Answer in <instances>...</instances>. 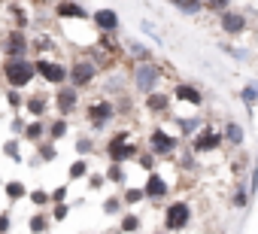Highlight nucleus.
<instances>
[{"label":"nucleus","instance_id":"obj_1","mask_svg":"<svg viewBox=\"0 0 258 234\" xmlns=\"http://www.w3.org/2000/svg\"><path fill=\"white\" fill-rule=\"evenodd\" d=\"M127 76H131V91L140 94V97H146V94H152L155 88H161V82H164V67H161L158 61H137V64H131Z\"/></svg>","mask_w":258,"mask_h":234},{"label":"nucleus","instance_id":"obj_2","mask_svg":"<svg viewBox=\"0 0 258 234\" xmlns=\"http://www.w3.org/2000/svg\"><path fill=\"white\" fill-rule=\"evenodd\" d=\"M82 115H85V122H88V128L94 131V134H103L115 119H118V112H115V103H112V97H91L85 106H82Z\"/></svg>","mask_w":258,"mask_h":234},{"label":"nucleus","instance_id":"obj_3","mask_svg":"<svg viewBox=\"0 0 258 234\" xmlns=\"http://www.w3.org/2000/svg\"><path fill=\"white\" fill-rule=\"evenodd\" d=\"M0 76H4L7 88H28L37 79V67L34 58H4L0 61Z\"/></svg>","mask_w":258,"mask_h":234},{"label":"nucleus","instance_id":"obj_4","mask_svg":"<svg viewBox=\"0 0 258 234\" xmlns=\"http://www.w3.org/2000/svg\"><path fill=\"white\" fill-rule=\"evenodd\" d=\"M158 161H164V158H173V155H179V149H182V137L176 134V131H167V128H161V125H155L149 134H146V143H143Z\"/></svg>","mask_w":258,"mask_h":234},{"label":"nucleus","instance_id":"obj_5","mask_svg":"<svg viewBox=\"0 0 258 234\" xmlns=\"http://www.w3.org/2000/svg\"><path fill=\"white\" fill-rule=\"evenodd\" d=\"M34 67H37V76H40L46 85H52V88H61V85H67V79H70V67H67L64 61L52 58V55H37V58H34Z\"/></svg>","mask_w":258,"mask_h":234},{"label":"nucleus","instance_id":"obj_6","mask_svg":"<svg viewBox=\"0 0 258 234\" xmlns=\"http://www.w3.org/2000/svg\"><path fill=\"white\" fill-rule=\"evenodd\" d=\"M67 67H70V79H67V82H70L73 88H79V91L91 88V85L97 82V76H100V67H97V64H94L85 52H79V55H76Z\"/></svg>","mask_w":258,"mask_h":234},{"label":"nucleus","instance_id":"obj_7","mask_svg":"<svg viewBox=\"0 0 258 234\" xmlns=\"http://www.w3.org/2000/svg\"><path fill=\"white\" fill-rule=\"evenodd\" d=\"M191 204L188 201H170L167 207H164V216H161V225H164V231L167 234H179V231H185L188 225H191Z\"/></svg>","mask_w":258,"mask_h":234},{"label":"nucleus","instance_id":"obj_8","mask_svg":"<svg viewBox=\"0 0 258 234\" xmlns=\"http://www.w3.org/2000/svg\"><path fill=\"white\" fill-rule=\"evenodd\" d=\"M188 146H191V152L201 158V155H213V152H219L222 146H225V137H222V128H213L210 122L188 140Z\"/></svg>","mask_w":258,"mask_h":234},{"label":"nucleus","instance_id":"obj_9","mask_svg":"<svg viewBox=\"0 0 258 234\" xmlns=\"http://www.w3.org/2000/svg\"><path fill=\"white\" fill-rule=\"evenodd\" d=\"M79 103H82V91L73 88L70 82L52 91V109H55L58 115H64V119H70V115L79 109Z\"/></svg>","mask_w":258,"mask_h":234},{"label":"nucleus","instance_id":"obj_10","mask_svg":"<svg viewBox=\"0 0 258 234\" xmlns=\"http://www.w3.org/2000/svg\"><path fill=\"white\" fill-rule=\"evenodd\" d=\"M173 103H176V100H173V94H170V91H164V88H155L152 94H146V97H143V109L152 115V119H170V115H173V112H170V109H173Z\"/></svg>","mask_w":258,"mask_h":234},{"label":"nucleus","instance_id":"obj_11","mask_svg":"<svg viewBox=\"0 0 258 234\" xmlns=\"http://www.w3.org/2000/svg\"><path fill=\"white\" fill-rule=\"evenodd\" d=\"M4 58H31V37H28V31L7 28V34H4Z\"/></svg>","mask_w":258,"mask_h":234},{"label":"nucleus","instance_id":"obj_12","mask_svg":"<svg viewBox=\"0 0 258 234\" xmlns=\"http://www.w3.org/2000/svg\"><path fill=\"white\" fill-rule=\"evenodd\" d=\"M140 149H143V146H140L137 140H124V143L106 140V146H103V152H106V158H109L112 164H131V161H137Z\"/></svg>","mask_w":258,"mask_h":234},{"label":"nucleus","instance_id":"obj_13","mask_svg":"<svg viewBox=\"0 0 258 234\" xmlns=\"http://www.w3.org/2000/svg\"><path fill=\"white\" fill-rule=\"evenodd\" d=\"M91 28L97 34H118L121 31V16L112 7H97V10H91Z\"/></svg>","mask_w":258,"mask_h":234},{"label":"nucleus","instance_id":"obj_14","mask_svg":"<svg viewBox=\"0 0 258 234\" xmlns=\"http://www.w3.org/2000/svg\"><path fill=\"white\" fill-rule=\"evenodd\" d=\"M219 19V31L225 34V37H243L246 31H249V19H246V13H240V10H228V13H222V16H216Z\"/></svg>","mask_w":258,"mask_h":234},{"label":"nucleus","instance_id":"obj_15","mask_svg":"<svg viewBox=\"0 0 258 234\" xmlns=\"http://www.w3.org/2000/svg\"><path fill=\"white\" fill-rule=\"evenodd\" d=\"M49 109H52V91H31L25 97L28 119H49Z\"/></svg>","mask_w":258,"mask_h":234},{"label":"nucleus","instance_id":"obj_16","mask_svg":"<svg viewBox=\"0 0 258 234\" xmlns=\"http://www.w3.org/2000/svg\"><path fill=\"white\" fill-rule=\"evenodd\" d=\"M170 94H173V100H176V103H188V106H195V109H201V106L207 103L204 91H201L195 82H185V79H179V82L170 88Z\"/></svg>","mask_w":258,"mask_h":234},{"label":"nucleus","instance_id":"obj_17","mask_svg":"<svg viewBox=\"0 0 258 234\" xmlns=\"http://www.w3.org/2000/svg\"><path fill=\"white\" fill-rule=\"evenodd\" d=\"M55 19H64V22H91V13L79 4V0H58V4H55Z\"/></svg>","mask_w":258,"mask_h":234},{"label":"nucleus","instance_id":"obj_18","mask_svg":"<svg viewBox=\"0 0 258 234\" xmlns=\"http://www.w3.org/2000/svg\"><path fill=\"white\" fill-rule=\"evenodd\" d=\"M143 192H146V201H152V204H161V201L170 195V183H167V180H164L158 170H152V173H146Z\"/></svg>","mask_w":258,"mask_h":234},{"label":"nucleus","instance_id":"obj_19","mask_svg":"<svg viewBox=\"0 0 258 234\" xmlns=\"http://www.w3.org/2000/svg\"><path fill=\"white\" fill-rule=\"evenodd\" d=\"M170 119H173L176 134H179L182 140H191V137L207 125V115H201V112H195V115H170Z\"/></svg>","mask_w":258,"mask_h":234},{"label":"nucleus","instance_id":"obj_20","mask_svg":"<svg viewBox=\"0 0 258 234\" xmlns=\"http://www.w3.org/2000/svg\"><path fill=\"white\" fill-rule=\"evenodd\" d=\"M222 137H225V146L243 149V143H246V128H243L237 119H228V122L222 125Z\"/></svg>","mask_w":258,"mask_h":234},{"label":"nucleus","instance_id":"obj_21","mask_svg":"<svg viewBox=\"0 0 258 234\" xmlns=\"http://www.w3.org/2000/svg\"><path fill=\"white\" fill-rule=\"evenodd\" d=\"M106 94H124L131 91V76H127V70H106Z\"/></svg>","mask_w":258,"mask_h":234},{"label":"nucleus","instance_id":"obj_22","mask_svg":"<svg viewBox=\"0 0 258 234\" xmlns=\"http://www.w3.org/2000/svg\"><path fill=\"white\" fill-rule=\"evenodd\" d=\"M46 131H49V119H28V128H25L22 140L31 143V146H37V143L46 140Z\"/></svg>","mask_w":258,"mask_h":234},{"label":"nucleus","instance_id":"obj_23","mask_svg":"<svg viewBox=\"0 0 258 234\" xmlns=\"http://www.w3.org/2000/svg\"><path fill=\"white\" fill-rule=\"evenodd\" d=\"M55 49H61L58 46V40L52 37V34H37V37H31V52H37V55H52Z\"/></svg>","mask_w":258,"mask_h":234},{"label":"nucleus","instance_id":"obj_24","mask_svg":"<svg viewBox=\"0 0 258 234\" xmlns=\"http://www.w3.org/2000/svg\"><path fill=\"white\" fill-rule=\"evenodd\" d=\"M124 52L131 55V64H137V61H155V52L143 40H131V43L124 46Z\"/></svg>","mask_w":258,"mask_h":234},{"label":"nucleus","instance_id":"obj_25","mask_svg":"<svg viewBox=\"0 0 258 234\" xmlns=\"http://www.w3.org/2000/svg\"><path fill=\"white\" fill-rule=\"evenodd\" d=\"M67 134H70V122L64 119V115H55V119H49V131H46V140H52V143H61Z\"/></svg>","mask_w":258,"mask_h":234},{"label":"nucleus","instance_id":"obj_26","mask_svg":"<svg viewBox=\"0 0 258 234\" xmlns=\"http://www.w3.org/2000/svg\"><path fill=\"white\" fill-rule=\"evenodd\" d=\"M34 152H37V155H34V161H31V164H52V161L58 158V146H55L52 140L37 143V146H34Z\"/></svg>","mask_w":258,"mask_h":234},{"label":"nucleus","instance_id":"obj_27","mask_svg":"<svg viewBox=\"0 0 258 234\" xmlns=\"http://www.w3.org/2000/svg\"><path fill=\"white\" fill-rule=\"evenodd\" d=\"M143 228V219L134 213V210H124L121 216H118V234H137Z\"/></svg>","mask_w":258,"mask_h":234},{"label":"nucleus","instance_id":"obj_28","mask_svg":"<svg viewBox=\"0 0 258 234\" xmlns=\"http://www.w3.org/2000/svg\"><path fill=\"white\" fill-rule=\"evenodd\" d=\"M28 25H31V16H28V10L19 4V0H13V4H10V28L28 31Z\"/></svg>","mask_w":258,"mask_h":234},{"label":"nucleus","instance_id":"obj_29","mask_svg":"<svg viewBox=\"0 0 258 234\" xmlns=\"http://www.w3.org/2000/svg\"><path fill=\"white\" fill-rule=\"evenodd\" d=\"M103 177H106V183H112L115 189H124V186H127V164H112V161H109V167L103 170Z\"/></svg>","mask_w":258,"mask_h":234},{"label":"nucleus","instance_id":"obj_30","mask_svg":"<svg viewBox=\"0 0 258 234\" xmlns=\"http://www.w3.org/2000/svg\"><path fill=\"white\" fill-rule=\"evenodd\" d=\"M28 186L22 183V180H10V183H4V195H7V201L10 204H19V201H25L28 198Z\"/></svg>","mask_w":258,"mask_h":234},{"label":"nucleus","instance_id":"obj_31","mask_svg":"<svg viewBox=\"0 0 258 234\" xmlns=\"http://www.w3.org/2000/svg\"><path fill=\"white\" fill-rule=\"evenodd\" d=\"M167 4L173 10H179L182 16H188V19H195V16L204 13V0H167Z\"/></svg>","mask_w":258,"mask_h":234},{"label":"nucleus","instance_id":"obj_32","mask_svg":"<svg viewBox=\"0 0 258 234\" xmlns=\"http://www.w3.org/2000/svg\"><path fill=\"white\" fill-rule=\"evenodd\" d=\"M49 225H52V216H49L46 210H37V213L28 219V231H31V234H46Z\"/></svg>","mask_w":258,"mask_h":234},{"label":"nucleus","instance_id":"obj_33","mask_svg":"<svg viewBox=\"0 0 258 234\" xmlns=\"http://www.w3.org/2000/svg\"><path fill=\"white\" fill-rule=\"evenodd\" d=\"M118 195H121L124 207H137V204H143V201H146V192H143V186H124Z\"/></svg>","mask_w":258,"mask_h":234},{"label":"nucleus","instance_id":"obj_34","mask_svg":"<svg viewBox=\"0 0 258 234\" xmlns=\"http://www.w3.org/2000/svg\"><path fill=\"white\" fill-rule=\"evenodd\" d=\"M100 210H103V216H121V213H124L121 195H106V198L100 201Z\"/></svg>","mask_w":258,"mask_h":234},{"label":"nucleus","instance_id":"obj_35","mask_svg":"<svg viewBox=\"0 0 258 234\" xmlns=\"http://www.w3.org/2000/svg\"><path fill=\"white\" fill-rule=\"evenodd\" d=\"M4 158H10V161H16V164L25 161V155H22V137H10V140L4 143Z\"/></svg>","mask_w":258,"mask_h":234},{"label":"nucleus","instance_id":"obj_36","mask_svg":"<svg viewBox=\"0 0 258 234\" xmlns=\"http://www.w3.org/2000/svg\"><path fill=\"white\" fill-rule=\"evenodd\" d=\"M249 201H252L249 186L237 183V186H234V195H231V207H234V210H246V207H249Z\"/></svg>","mask_w":258,"mask_h":234},{"label":"nucleus","instance_id":"obj_37","mask_svg":"<svg viewBox=\"0 0 258 234\" xmlns=\"http://www.w3.org/2000/svg\"><path fill=\"white\" fill-rule=\"evenodd\" d=\"M182 173H195L198 170V155L191 152V146H185V149H179V164H176Z\"/></svg>","mask_w":258,"mask_h":234},{"label":"nucleus","instance_id":"obj_38","mask_svg":"<svg viewBox=\"0 0 258 234\" xmlns=\"http://www.w3.org/2000/svg\"><path fill=\"white\" fill-rule=\"evenodd\" d=\"M112 103H115V112H118V115H131V112H134V94H131V91L115 94Z\"/></svg>","mask_w":258,"mask_h":234},{"label":"nucleus","instance_id":"obj_39","mask_svg":"<svg viewBox=\"0 0 258 234\" xmlns=\"http://www.w3.org/2000/svg\"><path fill=\"white\" fill-rule=\"evenodd\" d=\"M88 173H91V167H88V161H85V158H76V161L67 167V180H70V183H76V180H85Z\"/></svg>","mask_w":258,"mask_h":234},{"label":"nucleus","instance_id":"obj_40","mask_svg":"<svg viewBox=\"0 0 258 234\" xmlns=\"http://www.w3.org/2000/svg\"><path fill=\"white\" fill-rule=\"evenodd\" d=\"M28 201H31L37 210H49V207H52V195H49L46 189H31V192H28Z\"/></svg>","mask_w":258,"mask_h":234},{"label":"nucleus","instance_id":"obj_41","mask_svg":"<svg viewBox=\"0 0 258 234\" xmlns=\"http://www.w3.org/2000/svg\"><path fill=\"white\" fill-rule=\"evenodd\" d=\"M240 100H243V106H246V112L252 115V109H255V103H258V88L249 82V85H243L240 88Z\"/></svg>","mask_w":258,"mask_h":234},{"label":"nucleus","instance_id":"obj_42","mask_svg":"<svg viewBox=\"0 0 258 234\" xmlns=\"http://www.w3.org/2000/svg\"><path fill=\"white\" fill-rule=\"evenodd\" d=\"M4 94H7V103H10V109H16V112H22V109H25V97H28V94H25L22 88H7Z\"/></svg>","mask_w":258,"mask_h":234},{"label":"nucleus","instance_id":"obj_43","mask_svg":"<svg viewBox=\"0 0 258 234\" xmlns=\"http://www.w3.org/2000/svg\"><path fill=\"white\" fill-rule=\"evenodd\" d=\"M231 7H234V0H204V13H210V16H222Z\"/></svg>","mask_w":258,"mask_h":234},{"label":"nucleus","instance_id":"obj_44","mask_svg":"<svg viewBox=\"0 0 258 234\" xmlns=\"http://www.w3.org/2000/svg\"><path fill=\"white\" fill-rule=\"evenodd\" d=\"M137 164H140V170H146V173H152V170H158V158L143 146L140 149V155H137Z\"/></svg>","mask_w":258,"mask_h":234},{"label":"nucleus","instance_id":"obj_45","mask_svg":"<svg viewBox=\"0 0 258 234\" xmlns=\"http://www.w3.org/2000/svg\"><path fill=\"white\" fill-rule=\"evenodd\" d=\"M219 49H222L225 55H231L234 61H249V58H252L249 49H237V46H231V43H219Z\"/></svg>","mask_w":258,"mask_h":234},{"label":"nucleus","instance_id":"obj_46","mask_svg":"<svg viewBox=\"0 0 258 234\" xmlns=\"http://www.w3.org/2000/svg\"><path fill=\"white\" fill-rule=\"evenodd\" d=\"M73 149H76V155H79V158L91 155V152H94V137H85V134H82V137L73 143Z\"/></svg>","mask_w":258,"mask_h":234},{"label":"nucleus","instance_id":"obj_47","mask_svg":"<svg viewBox=\"0 0 258 234\" xmlns=\"http://www.w3.org/2000/svg\"><path fill=\"white\" fill-rule=\"evenodd\" d=\"M85 183H88V192H100V189L106 186V177H103L100 170H91V173L85 177Z\"/></svg>","mask_w":258,"mask_h":234},{"label":"nucleus","instance_id":"obj_48","mask_svg":"<svg viewBox=\"0 0 258 234\" xmlns=\"http://www.w3.org/2000/svg\"><path fill=\"white\" fill-rule=\"evenodd\" d=\"M49 216H52V222H67L70 204H52V207H49Z\"/></svg>","mask_w":258,"mask_h":234},{"label":"nucleus","instance_id":"obj_49","mask_svg":"<svg viewBox=\"0 0 258 234\" xmlns=\"http://www.w3.org/2000/svg\"><path fill=\"white\" fill-rule=\"evenodd\" d=\"M49 195H52V204H67V195H70V186H67V183H61V186H55V189H52Z\"/></svg>","mask_w":258,"mask_h":234},{"label":"nucleus","instance_id":"obj_50","mask_svg":"<svg viewBox=\"0 0 258 234\" xmlns=\"http://www.w3.org/2000/svg\"><path fill=\"white\" fill-rule=\"evenodd\" d=\"M25 128H28V119H25V115H13V122H10V131H13V137H22L25 134Z\"/></svg>","mask_w":258,"mask_h":234},{"label":"nucleus","instance_id":"obj_51","mask_svg":"<svg viewBox=\"0 0 258 234\" xmlns=\"http://www.w3.org/2000/svg\"><path fill=\"white\" fill-rule=\"evenodd\" d=\"M140 31H143L146 37H152V43H155V46H164V37L152 28V22H140Z\"/></svg>","mask_w":258,"mask_h":234},{"label":"nucleus","instance_id":"obj_52","mask_svg":"<svg viewBox=\"0 0 258 234\" xmlns=\"http://www.w3.org/2000/svg\"><path fill=\"white\" fill-rule=\"evenodd\" d=\"M13 231V216L7 210H0V234H10Z\"/></svg>","mask_w":258,"mask_h":234},{"label":"nucleus","instance_id":"obj_53","mask_svg":"<svg viewBox=\"0 0 258 234\" xmlns=\"http://www.w3.org/2000/svg\"><path fill=\"white\" fill-rule=\"evenodd\" d=\"M249 195H252V198L258 195V158H255V164H252V177H249Z\"/></svg>","mask_w":258,"mask_h":234},{"label":"nucleus","instance_id":"obj_54","mask_svg":"<svg viewBox=\"0 0 258 234\" xmlns=\"http://www.w3.org/2000/svg\"><path fill=\"white\" fill-rule=\"evenodd\" d=\"M109 140H112V143H124V140H131V131H127V128H124V131H115Z\"/></svg>","mask_w":258,"mask_h":234},{"label":"nucleus","instance_id":"obj_55","mask_svg":"<svg viewBox=\"0 0 258 234\" xmlns=\"http://www.w3.org/2000/svg\"><path fill=\"white\" fill-rule=\"evenodd\" d=\"M0 58H4V37H0Z\"/></svg>","mask_w":258,"mask_h":234},{"label":"nucleus","instance_id":"obj_56","mask_svg":"<svg viewBox=\"0 0 258 234\" xmlns=\"http://www.w3.org/2000/svg\"><path fill=\"white\" fill-rule=\"evenodd\" d=\"M252 85H255V88H258V76H255V79H252Z\"/></svg>","mask_w":258,"mask_h":234},{"label":"nucleus","instance_id":"obj_57","mask_svg":"<svg viewBox=\"0 0 258 234\" xmlns=\"http://www.w3.org/2000/svg\"><path fill=\"white\" fill-rule=\"evenodd\" d=\"M152 234H167V231H152Z\"/></svg>","mask_w":258,"mask_h":234},{"label":"nucleus","instance_id":"obj_58","mask_svg":"<svg viewBox=\"0 0 258 234\" xmlns=\"http://www.w3.org/2000/svg\"><path fill=\"white\" fill-rule=\"evenodd\" d=\"M0 189H4V177H0Z\"/></svg>","mask_w":258,"mask_h":234},{"label":"nucleus","instance_id":"obj_59","mask_svg":"<svg viewBox=\"0 0 258 234\" xmlns=\"http://www.w3.org/2000/svg\"><path fill=\"white\" fill-rule=\"evenodd\" d=\"M7 4H13V0H7Z\"/></svg>","mask_w":258,"mask_h":234}]
</instances>
